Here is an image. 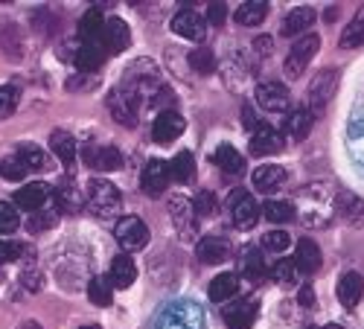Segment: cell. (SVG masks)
Here are the masks:
<instances>
[{
  "label": "cell",
  "instance_id": "1",
  "mask_svg": "<svg viewBox=\"0 0 364 329\" xmlns=\"http://www.w3.org/2000/svg\"><path fill=\"white\" fill-rule=\"evenodd\" d=\"M336 198H338V190L326 181L306 184L297 193V204H294L300 225L312 227V230L329 227L332 219H336Z\"/></svg>",
  "mask_w": 364,
  "mask_h": 329
},
{
  "label": "cell",
  "instance_id": "2",
  "mask_svg": "<svg viewBox=\"0 0 364 329\" xmlns=\"http://www.w3.org/2000/svg\"><path fill=\"white\" fill-rule=\"evenodd\" d=\"M164 87V73L161 68L151 62V58H137L123 70V79H119L117 91L123 94L134 108H140V102H149L158 91Z\"/></svg>",
  "mask_w": 364,
  "mask_h": 329
},
{
  "label": "cell",
  "instance_id": "3",
  "mask_svg": "<svg viewBox=\"0 0 364 329\" xmlns=\"http://www.w3.org/2000/svg\"><path fill=\"white\" fill-rule=\"evenodd\" d=\"M155 329H204V309L193 301H169L155 318Z\"/></svg>",
  "mask_w": 364,
  "mask_h": 329
},
{
  "label": "cell",
  "instance_id": "4",
  "mask_svg": "<svg viewBox=\"0 0 364 329\" xmlns=\"http://www.w3.org/2000/svg\"><path fill=\"white\" fill-rule=\"evenodd\" d=\"M85 207L100 219H111V216L119 213V207H123V195H119V190L108 181V178L97 175V178H90L87 181Z\"/></svg>",
  "mask_w": 364,
  "mask_h": 329
},
{
  "label": "cell",
  "instance_id": "5",
  "mask_svg": "<svg viewBox=\"0 0 364 329\" xmlns=\"http://www.w3.org/2000/svg\"><path fill=\"white\" fill-rule=\"evenodd\" d=\"M318 50H321V36H318V33L300 36V38L291 44V50H289V55H286V62H283V73H286V79H289V82L300 79L303 70L309 68V62L318 55Z\"/></svg>",
  "mask_w": 364,
  "mask_h": 329
},
{
  "label": "cell",
  "instance_id": "6",
  "mask_svg": "<svg viewBox=\"0 0 364 329\" xmlns=\"http://www.w3.org/2000/svg\"><path fill=\"white\" fill-rule=\"evenodd\" d=\"M114 239L123 254H137L149 245V227L140 216H123L114 225Z\"/></svg>",
  "mask_w": 364,
  "mask_h": 329
},
{
  "label": "cell",
  "instance_id": "7",
  "mask_svg": "<svg viewBox=\"0 0 364 329\" xmlns=\"http://www.w3.org/2000/svg\"><path fill=\"white\" fill-rule=\"evenodd\" d=\"M336 87H338V73L336 70H321L312 79L309 91H306V97H309V108L306 111L312 114V119L326 111V105L332 102V97H336Z\"/></svg>",
  "mask_w": 364,
  "mask_h": 329
},
{
  "label": "cell",
  "instance_id": "8",
  "mask_svg": "<svg viewBox=\"0 0 364 329\" xmlns=\"http://www.w3.org/2000/svg\"><path fill=\"white\" fill-rule=\"evenodd\" d=\"M228 207H230V216H233V225L239 230H254L257 222H259V207L254 201V195L248 190H233L230 198H228Z\"/></svg>",
  "mask_w": 364,
  "mask_h": 329
},
{
  "label": "cell",
  "instance_id": "9",
  "mask_svg": "<svg viewBox=\"0 0 364 329\" xmlns=\"http://www.w3.org/2000/svg\"><path fill=\"white\" fill-rule=\"evenodd\" d=\"M166 210H169V219H172V227L178 230V236L193 242V239L198 236V219H196V210H193V201H187L184 195H175Z\"/></svg>",
  "mask_w": 364,
  "mask_h": 329
},
{
  "label": "cell",
  "instance_id": "10",
  "mask_svg": "<svg viewBox=\"0 0 364 329\" xmlns=\"http://www.w3.org/2000/svg\"><path fill=\"white\" fill-rule=\"evenodd\" d=\"M257 105L268 114H283L289 111L291 105V97H289V87L283 82H259L257 85V94H254Z\"/></svg>",
  "mask_w": 364,
  "mask_h": 329
},
{
  "label": "cell",
  "instance_id": "11",
  "mask_svg": "<svg viewBox=\"0 0 364 329\" xmlns=\"http://www.w3.org/2000/svg\"><path fill=\"white\" fill-rule=\"evenodd\" d=\"M85 163L90 169H97V172H117V169H123L126 158L123 152H119L117 146L111 143H102V146H85Z\"/></svg>",
  "mask_w": 364,
  "mask_h": 329
},
{
  "label": "cell",
  "instance_id": "12",
  "mask_svg": "<svg viewBox=\"0 0 364 329\" xmlns=\"http://www.w3.org/2000/svg\"><path fill=\"white\" fill-rule=\"evenodd\" d=\"M166 184H169V163L158 161V158L146 161V166L140 172V190L149 198H158L161 193H166Z\"/></svg>",
  "mask_w": 364,
  "mask_h": 329
},
{
  "label": "cell",
  "instance_id": "13",
  "mask_svg": "<svg viewBox=\"0 0 364 329\" xmlns=\"http://www.w3.org/2000/svg\"><path fill=\"white\" fill-rule=\"evenodd\" d=\"M184 129H187V119L181 117L175 108L172 111H161L155 117V123H151V140L166 146V143H172V140H178L181 134H184Z\"/></svg>",
  "mask_w": 364,
  "mask_h": 329
},
{
  "label": "cell",
  "instance_id": "14",
  "mask_svg": "<svg viewBox=\"0 0 364 329\" xmlns=\"http://www.w3.org/2000/svg\"><path fill=\"white\" fill-rule=\"evenodd\" d=\"M53 198V187L44 184V181H36V184H26L15 193V207H21V210H26L29 216L44 210V204Z\"/></svg>",
  "mask_w": 364,
  "mask_h": 329
},
{
  "label": "cell",
  "instance_id": "15",
  "mask_svg": "<svg viewBox=\"0 0 364 329\" xmlns=\"http://www.w3.org/2000/svg\"><path fill=\"white\" fill-rule=\"evenodd\" d=\"M129 44H132V29H129V23H126L123 18H117V15L105 18L102 47H105L111 55H117V53H126V50H129Z\"/></svg>",
  "mask_w": 364,
  "mask_h": 329
},
{
  "label": "cell",
  "instance_id": "16",
  "mask_svg": "<svg viewBox=\"0 0 364 329\" xmlns=\"http://www.w3.org/2000/svg\"><path fill=\"white\" fill-rule=\"evenodd\" d=\"M172 33H178L181 38H187V41H204V36H207V21H204L196 9H181V12L172 18Z\"/></svg>",
  "mask_w": 364,
  "mask_h": 329
},
{
  "label": "cell",
  "instance_id": "17",
  "mask_svg": "<svg viewBox=\"0 0 364 329\" xmlns=\"http://www.w3.org/2000/svg\"><path fill=\"white\" fill-rule=\"evenodd\" d=\"M102 33H105V18H102V12L94 6V9H87L85 15H82V21H79V41L85 44V47H94V50H105L102 47Z\"/></svg>",
  "mask_w": 364,
  "mask_h": 329
},
{
  "label": "cell",
  "instance_id": "18",
  "mask_svg": "<svg viewBox=\"0 0 364 329\" xmlns=\"http://www.w3.org/2000/svg\"><path fill=\"white\" fill-rule=\"evenodd\" d=\"M315 9L312 6H294L286 18H283V23H280V36L283 38H300V36H306V29H312V23H315Z\"/></svg>",
  "mask_w": 364,
  "mask_h": 329
},
{
  "label": "cell",
  "instance_id": "19",
  "mask_svg": "<svg viewBox=\"0 0 364 329\" xmlns=\"http://www.w3.org/2000/svg\"><path fill=\"white\" fill-rule=\"evenodd\" d=\"M283 146H286V137L265 123L251 134V155H257V158L277 155V152H283Z\"/></svg>",
  "mask_w": 364,
  "mask_h": 329
},
{
  "label": "cell",
  "instance_id": "20",
  "mask_svg": "<svg viewBox=\"0 0 364 329\" xmlns=\"http://www.w3.org/2000/svg\"><path fill=\"white\" fill-rule=\"evenodd\" d=\"M55 210H65V213H79L85 207V195L79 193V184L73 178H62V181L55 184Z\"/></svg>",
  "mask_w": 364,
  "mask_h": 329
},
{
  "label": "cell",
  "instance_id": "21",
  "mask_svg": "<svg viewBox=\"0 0 364 329\" xmlns=\"http://www.w3.org/2000/svg\"><path fill=\"white\" fill-rule=\"evenodd\" d=\"M336 216L347 227H364V201L353 193H338L336 198Z\"/></svg>",
  "mask_w": 364,
  "mask_h": 329
},
{
  "label": "cell",
  "instance_id": "22",
  "mask_svg": "<svg viewBox=\"0 0 364 329\" xmlns=\"http://www.w3.org/2000/svg\"><path fill=\"white\" fill-rule=\"evenodd\" d=\"M294 265H297V271H303V274H318V271H321L323 254H321V248H318L315 239H300V242H297Z\"/></svg>",
  "mask_w": 364,
  "mask_h": 329
},
{
  "label": "cell",
  "instance_id": "23",
  "mask_svg": "<svg viewBox=\"0 0 364 329\" xmlns=\"http://www.w3.org/2000/svg\"><path fill=\"white\" fill-rule=\"evenodd\" d=\"M364 297V277L358 271H344L338 280V301L344 309H355Z\"/></svg>",
  "mask_w": 364,
  "mask_h": 329
},
{
  "label": "cell",
  "instance_id": "24",
  "mask_svg": "<svg viewBox=\"0 0 364 329\" xmlns=\"http://www.w3.org/2000/svg\"><path fill=\"white\" fill-rule=\"evenodd\" d=\"M50 149H53V155L62 161L68 169L76 163V155H79V143H76V137L70 134V131H65V129H55L53 134H50Z\"/></svg>",
  "mask_w": 364,
  "mask_h": 329
},
{
  "label": "cell",
  "instance_id": "25",
  "mask_svg": "<svg viewBox=\"0 0 364 329\" xmlns=\"http://www.w3.org/2000/svg\"><path fill=\"white\" fill-rule=\"evenodd\" d=\"M196 254H198V259L204 265H219V262L228 259L230 245H228V239H222V236H204V239H198Z\"/></svg>",
  "mask_w": 364,
  "mask_h": 329
},
{
  "label": "cell",
  "instance_id": "26",
  "mask_svg": "<svg viewBox=\"0 0 364 329\" xmlns=\"http://www.w3.org/2000/svg\"><path fill=\"white\" fill-rule=\"evenodd\" d=\"M225 320L230 329H251L257 320V297H245L242 303L225 309Z\"/></svg>",
  "mask_w": 364,
  "mask_h": 329
},
{
  "label": "cell",
  "instance_id": "27",
  "mask_svg": "<svg viewBox=\"0 0 364 329\" xmlns=\"http://www.w3.org/2000/svg\"><path fill=\"white\" fill-rule=\"evenodd\" d=\"M108 111H111V117L117 119V123L119 126H126V129H134L137 126V108L123 97V94H119L117 91V87H111V91H108Z\"/></svg>",
  "mask_w": 364,
  "mask_h": 329
},
{
  "label": "cell",
  "instance_id": "28",
  "mask_svg": "<svg viewBox=\"0 0 364 329\" xmlns=\"http://www.w3.org/2000/svg\"><path fill=\"white\" fill-rule=\"evenodd\" d=\"M108 280H111L114 288H129V286H134V280H137V265H134V259H132L129 254L114 257V259H111V274H108Z\"/></svg>",
  "mask_w": 364,
  "mask_h": 329
},
{
  "label": "cell",
  "instance_id": "29",
  "mask_svg": "<svg viewBox=\"0 0 364 329\" xmlns=\"http://www.w3.org/2000/svg\"><path fill=\"white\" fill-rule=\"evenodd\" d=\"M251 181H254V187H257L259 193H271V190L283 187V181H286V169H283L280 163H262V166L254 169Z\"/></svg>",
  "mask_w": 364,
  "mask_h": 329
},
{
  "label": "cell",
  "instance_id": "30",
  "mask_svg": "<svg viewBox=\"0 0 364 329\" xmlns=\"http://www.w3.org/2000/svg\"><path fill=\"white\" fill-rule=\"evenodd\" d=\"M283 129H286L289 140H297V143L306 140L309 131H312V114L306 108H291L289 117H286V123H283Z\"/></svg>",
  "mask_w": 364,
  "mask_h": 329
},
{
  "label": "cell",
  "instance_id": "31",
  "mask_svg": "<svg viewBox=\"0 0 364 329\" xmlns=\"http://www.w3.org/2000/svg\"><path fill=\"white\" fill-rule=\"evenodd\" d=\"M239 268H242V277H248V280H254V283L268 274V265H265V257H262L259 248H245V251H242Z\"/></svg>",
  "mask_w": 364,
  "mask_h": 329
},
{
  "label": "cell",
  "instance_id": "32",
  "mask_svg": "<svg viewBox=\"0 0 364 329\" xmlns=\"http://www.w3.org/2000/svg\"><path fill=\"white\" fill-rule=\"evenodd\" d=\"M236 291H239V274H233V271L219 274L213 283H210V288H207V294H210V301H213V303H228Z\"/></svg>",
  "mask_w": 364,
  "mask_h": 329
},
{
  "label": "cell",
  "instance_id": "33",
  "mask_svg": "<svg viewBox=\"0 0 364 329\" xmlns=\"http://www.w3.org/2000/svg\"><path fill=\"white\" fill-rule=\"evenodd\" d=\"M213 163H219V169H225L228 175L245 172V158H242V152H236L230 143H222L216 149V152H213Z\"/></svg>",
  "mask_w": 364,
  "mask_h": 329
},
{
  "label": "cell",
  "instance_id": "34",
  "mask_svg": "<svg viewBox=\"0 0 364 329\" xmlns=\"http://www.w3.org/2000/svg\"><path fill=\"white\" fill-rule=\"evenodd\" d=\"M21 50H23V44H21L18 26H15L12 21L0 18V53H4L6 58H9V55H12V58H21Z\"/></svg>",
  "mask_w": 364,
  "mask_h": 329
},
{
  "label": "cell",
  "instance_id": "35",
  "mask_svg": "<svg viewBox=\"0 0 364 329\" xmlns=\"http://www.w3.org/2000/svg\"><path fill=\"white\" fill-rule=\"evenodd\" d=\"M265 15H268V4H265V0H248V4H242L236 9L233 18H236L239 26H257V23L265 21Z\"/></svg>",
  "mask_w": 364,
  "mask_h": 329
},
{
  "label": "cell",
  "instance_id": "36",
  "mask_svg": "<svg viewBox=\"0 0 364 329\" xmlns=\"http://www.w3.org/2000/svg\"><path fill=\"white\" fill-rule=\"evenodd\" d=\"M187 65H190L196 73H201V76H213L216 68H219L216 53L210 50V47H196V50L187 55Z\"/></svg>",
  "mask_w": 364,
  "mask_h": 329
},
{
  "label": "cell",
  "instance_id": "37",
  "mask_svg": "<svg viewBox=\"0 0 364 329\" xmlns=\"http://www.w3.org/2000/svg\"><path fill=\"white\" fill-rule=\"evenodd\" d=\"M259 216H265L268 222H274V225H286V222L297 219V210H294L291 201H265L259 207Z\"/></svg>",
  "mask_w": 364,
  "mask_h": 329
},
{
  "label": "cell",
  "instance_id": "38",
  "mask_svg": "<svg viewBox=\"0 0 364 329\" xmlns=\"http://www.w3.org/2000/svg\"><path fill=\"white\" fill-rule=\"evenodd\" d=\"M196 175V158L193 152H178L169 163V178H175L178 184H190Z\"/></svg>",
  "mask_w": 364,
  "mask_h": 329
},
{
  "label": "cell",
  "instance_id": "39",
  "mask_svg": "<svg viewBox=\"0 0 364 329\" xmlns=\"http://www.w3.org/2000/svg\"><path fill=\"white\" fill-rule=\"evenodd\" d=\"M73 65H76L82 73H97L100 65H102V53L94 50V47H85V44L79 41V47H76V53H73Z\"/></svg>",
  "mask_w": 364,
  "mask_h": 329
},
{
  "label": "cell",
  "instance_id": "40",
  "mask_svg": "<svg viewBox=\"0 0 364 329\" xmlns=\"http://www.w3.org/2000/svg\"><path fill=\"white\" fill-rule=\"evenodd\" d=\"M15 158L26 166V169H47V155L41 152V146H36V143H21L18 146V152H15Z\"/></svg>",
  "mask_w": 364,
  "mask_h": 329
},
{
  "label": "cell",
  "instance_id": "41",
  "mask_svg": "<svg viewBox=\"0 0 364 329\" xmlns=\"http://www.w3.org/2000/svg\"><path fill=\"white\" fill-rule=\"evenodd\" d=\"M268 274H271V280H274L277 286H294L300 271H297L294 259H277V262L268 265Z\"/></svg>",
  "mask_w": 364,
  "mask_h": 329
},
{
  "label": "cell",
  "instance_id": "42",
  "mask_svg": "<svg viewBox=\"0 0 364 329\" xmlns=\"http://www.w3.org/2000/svg\"><path fill=\"white\" fill-rule=\"evenodd\" d=\"M87 297H90V303L94 306H111L114 301V286L108 277H94L87 283Z\"/></svg>",
  "mask_w": 364,
  "mask_h": 329
},
{
  "label": "cell",
  "instance_id": "43",
  "mask_svg": "<svg viewBox=\"0 0 364 329\" xmlns=\"http://www.w3.org/2000/svg\"><path fill=\"white\" fill-rule=\"evenodd\" d=\"M58 225V210H38V213H33L26 219V233L29 236H38V233H44V230H50V227H55Z\"/></svg>",
  "mask_w": 364,
  "mask_h": 329
},
{
  "label": "cell",
  "instance_id": "44",
  "mask_svg": "<svg viewBox=\"0 0 364 329\" xmlns=\"http://www.w3.org/2000/svg\"><path fill=\"white\" fill-rule=\"evenodd\" d=\"M358 44H364V12H358V15L347 23L344 33H341V47H344V50H353V47H358Z\"/></svg>",
  "mask_w": 364,
  "mask_h": 329
},
{
  "label": "cell",
  "instance_id": "45",
  "mask_svg": "<svg viewBox=\"0 0 364 329\" xmlns=\"http://www.w3.org/2000/svg\"><path fill=\"white\" fill-rule=\"evenodd\" d=\"M347 140H350V149L355 161L364 163V119H353L350 129H347Z\"/></svg>",
  "mask_w": 364,
  "mask_h": 329
},
{
  "label": "cell",
  "instance_id": "46",
  "mask_svg": "<svg viewBox=\"0 0 364 329\" xmlns=\"http://www.w3.org/2000/svg\"><path fill=\"white\" fill-rule=\"evenodd\" d=\"M26 172H29V169H26L15 155H9V158L0 161V178H4V181H23Z\"/></svg>",
  "mask_w": 364,
  "mask_h": 329
},
{
  "label": "cell",
  "instance_id": "47",
  "mask_svg": "<svg viewBox=\"0 0 364 329\" xmlns=\"http://www.w3.org/2000/svg\"><path fill=\"white\" fill-rule=\"evenodd\" d=\"M289 245H291V236H289L286 230H271V233H265V239H262V248H265V251H274V254L289 251Z\"/></svg>",
  "mask_w": 364,
  "mask_h": 329
},
{
  "label": "cell",
  "instance_id": "48",
  "mask_svg": "<svg viewBox=\"0 0 364 329\" xmlns=\"http://www.w3.org/2000/svg\"><path fill=\"white\" fill-rule=\"evenodd\" d=\"M18 108V87L15 85H4L0 87V119L12 117Z\"/></svg>",
  "mask_w": 364,
  "mask_h": 329
},
{
  "label": "cell",
  "instance_id": "49",
  "mask_svg": "<svg viewBox=\"0 0 364 329\" xmlns=\"http://www.w3.org/2000/svg\"><path fill=\"white\" fill-rule=\"evenodd\" d=\"M21 219H18V207L9 201H0V233H12L18 230Z\"/></svg>",
  "mask_w": 364,
  "mask_h": 329
},
{
  "label": "cell",
  "instance_id": "50",
  "mask_svg": "<svg viewBox=\"0 0 364 329\" xmlns=\"http://www.w3.org/2000/svg\"><path fill=\"white\" fill-rule=\"evenodd\" d=\"M21 286H23L26 291L38 294V291L44 288V274H41V268H36V265H26L23 271H21Z\"/></svg>",
  "mask_w": 364,
  "mask_h": 329
},
{
  "label": "cell",
  "instance_id": "51",
  "mask_svg": "<svg viewBox=\"0 0 364 329\" xmlns=\"http://www.w3.org/2000/svg\"><path fill=\"white\" fill-rule=\"evenodd\" d=\"M193 210H196V216H213V213H216V195L210 193V190H201V193H196Z\"/></svg>",
  "mask_w": 364,
  "mask_h": 329
},
{
  "label": "cell",
  "instance_id": "52",
  "mask_svg": "<svg viewBox=\"0 0 364 329\" xmlns=\"http://www.w3.org/2000/svg\"><path fill=\"white\" fill-rule=\"evenodd\" d=\"M21 251H23V245L9 242V239H0V265L18 262V259H21Z\"/></svg>",
  "mask_w": 364,
  "mask_h": 329
},
{
  "label": "cell",
  "instance_id": "53",
  "mask_svg": "<svg viewBox=\"0 0 364 329\" xmlns=\"http://www.w3.org/2000/svg\"><path fill=\"white\" fill-rule=\"evenodd\" d=\"M207 21L213 23V26H222L228 21V6L225 4H210L207 6Z\"/></svg>",
  "mask_w": 364,
  "mask_h": 329
},
{
  "label": "cell",
  "instance_id": "54",
  "mask_svg": "<svg viewBox=\"0 0 364 329\" xmlns=\"http://www.w3.org/2000/svg\"><path fill=\"white\" fill-rule=\"evenodd\" d=\"M254 50H257V55H259V58H268L271 53H274V38H268V36L254 38Z\"/></svg>",
  "mask_w": 364,
  "mask_h": 329
},
{
  "label": "cell",
  "instance_id": "55",
  "mask_svg": "<svg viewBox=\"0 0 364 329\" xmlns=\"http://www.w3.org/2000/svg\"><path fill=\"white\" fill-rule=\"evenodd\" d=\"M315 301H318V297H315V288H312V286H300V291H297V303H300L303 309H312Z\"/></svg>",
  "mask_w": 364,
  "mask_h": 329
},
{
  "label": "cell",
  "instance_id": "56",
  "mask_svg": "<svg viewBox=\"0 0 364 329\" xmlns=\"http://www.w3.org/2000/svg\"><path fill=\"white\" fill-rule=\"evenodd\" d=\"M242 119H245V129H248L251 134H254V131L262 126L259 119H257V114H254V108H251V105H242Z\"/></svg>",
  "mask_w": 364,
  "mask_h": 329
},
{
  "label": "cell",
  "instance_id": "57",
  "mask_svg": "<svg viewBox=\"0 0 364 329\" xmlns=\"http://www.w3.org/2000/svg\"><path fill=\"white\" fill-rule=\"evenodd\" d=\"M90 87H94V82H87V79H76V76H70L68 79V91H90Z\"/></svg>",
  "mask_w": 364,
  "mask_h": 329
},
{
  "label": "cell",
  "instance_id": "58",
  "mask_svg": "<svg viewBox=\"0 0 364 329\" xmlns=\"http://www.w3.org/2000/svg\"><path fill=\"white\" fill-rule=\"evenodd\" d=\"M18 329H44V326H41L38 320H23V323H21Z\"/></svg>",
  "mask_w": 364,
  "mask_h": 329
},
{
  "label": "cell",
  "instance_id": "59",
  "mask_svg": "<svg viewBox=\"0 0 364 329\" xmlns=\"http://www.w3.org/2000/svg\"><path fill=\"white\" fill-rule=\"evenodd\" d=\"M323 329H344L341 323H329V326H323Z\"/></svg>",
  "mask_w": 364,
  "mask_h": 329
},
{
  "label": "cell",
  "instance_id": "60",
  "mask_svg": "<svg viewBox=\"0 0 364 329\" xmlns=\"http://www.w3.org/2000/svg\"><path fill=\"white\" fill-rule=\"evenodd\" d=\"M82 329H100V326H82Z\"/></svg>",
  "mask_w": 364,
  "mask_h": 329
},
{
  "label": "cell",
  "instance_id": "61",
  "mask_svg": "<svg viewBox=\"0 0 364 329\" xmlns=\"http://www.w3.org/2000/svg\"><path fill=\"white\" fill-rule=\"evenodd\" d=\"M306 329H318V326H306Z\"/></svg>",
  "mask_w": 364,
  "mask_h": 329
}]
</instances>
